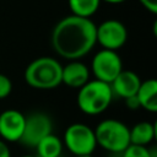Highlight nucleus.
I'll return each mask as SVG.
<instances>
[{"mask_svg": "<svg viewBox=\"0 0 157 157\" xmlns=\"http://www.w3.org/2000/svg\"><path fill=\"white\" fill-rule=\"evenodd\" d=\"M96 23L91 18L75 15L61 18L52 31V47L54 52L69 60H78L87 55L97 44Z\"/></svg>", "mask_w": 157, "mask_h": 157, "instance_id": "obj_1", "label": "nucleus"}, {"mask_svg": "<svg viewBox=\"0 0 157 157\" xmlns=\"http://www.w3.org/2000/svg\"><path fill=\"white\" fill-rule=\"evenodd\" d=\"M63 65L52 56H39L25 69V81L36 90H53L61 85Z\"/></svg>", "mask_w": 157, "mask_h": 157, "instance_id": "obj_2", "label": "nucleus"}, {"mask_svg": "<svg viewBox=\"0 0 157 157\" xmlns=\"http://www.w3.org/2000/svg\"><path fill=\"white\" fill-rule=\"evenodd\" d=\"M113 97L110 85L94 78L88 80L78 88L76 102L82 113L87 115H98L108 109Z\"/></svg>", "mask_w": 157, "mask_h": 157, "instance_id": "obj_3", "label": "nucleus"}, {"mask_svg": "<svg viewBox=\"0 0 157 157\" xmlns=\"http://www.w3.org/2000/svg\"><path fill=\"white\" fill-rule=\"evenodd\" d=\"M97 146L112 153H121L130 145L129 128L118 119H104L96 126Z\"/></svg>", "mask_w": 157, "mask_h": 157, "instance_id": "obj_4", "label": "nucleus"}, {"mask_svg": "<svg viewBox=\"0 0 157 157\" xmlns=\"http://www.w3.org/2000/svg\"><path fill=\"white\" fill-rule=\"evenodd\" d=\"M63 144L72 156L92 155L97 147L94 130L83 123H74L65 129Z\"/></svg>", "mask_w": 157, "mask_h": 157, "instance_id": "obj_5", "label": "nucleus"}, {"mask_svg": "<svg viewBox=\"0 0 157 157\" xmlns=\"http://www.w3.org/2000/svg\"><path fill=\"white\" fill-rule=\"evenodd\" d=\"M52 132H53L52 118L47 113L33 112L26 117L23 132L18 142L26 147L34 148L43 137H45Z\"/></svg>", "mask_w": 157, "mask_h": 157, "instance_id": "obj_6", "label": "nucleus"}, {"mask_svg": "<svg viewBox=\"0 0 157 157\" xmlns=\"http://www.w3.org/2000/svg\"><path fill=\"white\" fill-rule=\"evenodd\" d=\"M91 70L94 78L110 83L123 70V61L117 50L101 49L92 58Z\"/></svg>", "mask_w": 157, "mask_h": 157, "instance_id": "obj_7", "label": "nucleus"}, {"mask_svg": "<svg viewBox=\"0 0 157 157\" xmlns=\"http://www.w3.org/2000/svg\"><path fill=\"white\" fill-rule=\"evenodd\" d=\"M96 39L103 49L118 50L128 40V29L121 21L108 18L97 26Z\"/></svg>", "mask_w": 157, "mask_h": 157, "instance_id": "obj_8", "label": "nucleus"}, {"mask_svg": "<svg viewBox=\"0 0 157 157\" xmlns=\"http://www.w3.org/2000/svg\"><path fill=\"white\" fill-rule=\"evenodd\" d=\"M26 115L17 109H6L0 113V139L5 142H18L23 128Z\"/></svg>", "mask_w": 157, "mask_h": 157, "instance_id": "obj_9", "label": "nucleus"}, {"mask_svg": "<svg viewBox=\"0 0 157 157\" xmlns=\"http://www.w3.org/2000/svg\"><path fill=\"white\" fill-rule=\"evenodd\" d=\"M109 85H110L113 96H118V97L125 99L128 97L136 94V92L141 85V78L132 70L123 69Z\"/></svg>", "mask_w": 157, "mask_h": 157, "instance_id": "obj_10", "label": "nucleus"}, {"mask_svg": "<svg viewBox=\"0 0 157 157\" xmlns=\"http://www.w3.org/2000/svg\"><path fill=\"white\" fill-rule=\"evenodd\" d=\"M90 80V69L80 60H70L61 70V83L71 87L80 88Z\"/></svg>", "mask_w": 157, "mask_h": 157, "instance_id": "obj_11", "label": "nucleus"}, {"mask_svg": "<svg viewBox=\"0 0 157 157\" xmlns=\"http://www.w3.org/2000/svg\"><path fill=\"white\" fill-rule=\"evenodd\" d=\"M136 97L140 103V108L150 113L157 112V81L155 78H148L141 81V85L136 92Z\"/></svg>", "mask_w": 157, "mask_h": 157, "instance_id": "obj_12", "label": "nucleus"}, {"mask_svg": "<svg viewBox=\"0 0 157 157\" xmlns=\"http://www.w3.org/2000/svg\"><path fill=\"white\" fill-rule=\"evenodd\" d=\"M130 144L147 147L156 137V125L150 121H140L129 128Z\"/></svg>", "mask_w": 157, "mask_h": 157, "instance_id": "obj_13", "label": "nucleus"}, {"mask_svg": "<svg viewBox=\"0 0 157 157\" xmlns=\"http://www.w3.org/2000/svg\"><path fill=\"white\" fill-rule=\"evenodd\" d=\"M37 157H61L64 151V144L55 134H49L43 137L34 147Z\"/></svg>", "mask_w": 157, "mask_h": 157, "instance_id": "obj_14", "label": "nucleus"}, {"mask_svg": "<svg viewBox=\"0 0 157 157\" xmlns=\"http://www.w3.org/2000/svg\"><path fill=\"white\" fill-rule=\"evenodd\" d=\"M71 15L91 18L99 9L101 0H67Z\"/></svg>", "mask_w": 157, "mask_h": 157, "instance_id": "obj_15", "label": "nucleus"}, {"mask_svg": "<svg viewBox=\"0 0 157 157\" xmlns=\"http://www.w3.org/2000/svg\"><path fill=\"white\" fill-rule=\"evenodd\" d=\"M156 152L157 150L155 146L145 147V146H137L130 144L120 155L121 157H157Z\"/></svg>", "mask_w": 157, "mask_h": 157, "instance_id": "obj_16", "label": "nucleus"}, {"mask_svg": "<svg viewBox=\"0 0 157 157\" xmlns=\"http://www.w3.org/2000/svg\"><path fill=\"white\" fill-rule=\"evenodd\" d=\"M12 91V82L9 76L0 72V99L6 98Z\"/></svg>", "mask_w": 157, "mask_h": 157, "instance_id": "obj_17", "label": "nucleus"}, {"mask_svg": "<svg viewBox=\"0 0 157 157\" xmlns=\"http://www.w3.org/2000/svg\"><path fill=\"white\" fill-rule=\"evenodd\" d=\"M140 4L151 13H157V0H139Z\"/></svg>", "mask_w": 157, "mask_h": 157, "instance_id": "obj_18", "label": "nucleus"}, {"mask_svg": "<svg viewBox=\"0 0 157 157\" xmlns=\"http://www.w3.org/2000/svg\"><path fill=\"white\" fill-rule=\"evenodd\" d=\"M124 101H125V105L129 109H131V110H136V109L140 108V103H139V99H137L136 94L135 96H131V97H128Z\"/></svg>", "mask_w": 157, "mask_h": 157, "instance_id": "obj_19", "label": "nucleus"}, {"mask_svg": "<svg viewBox=\"0 0 157 157\" xmlns=\"http://www.w3.org/2000/svg\"><path fill=\"white\" fill-rule=\"evenodd\" d=\"M0 157H11V151L7 142H5L1 139H0Z\"/></svg>", "mask_w": 157, "mask_h": 157, "instance_id": "obj_20", "label": "nucleus"}, {"mask_svg": "<svg viewBox=\"0 0 157 157\" xmlns=\"http://www.w3.org/2000/svg\"><path fill=\"white\" fill-rule=\"evenodd\" d=\"M101 1H104V2H108V4H113V5H117V4H121L126 0H101Z\"/></svg>", "mask_w": 157, "mask_h": 157, "instance_id": "obj_21", "label": "nucleus"}, {"mask_svg": "<svg viewBox=\"0 0 157 157\" xmlns=\"http://www.w3.org/2000/svg\"><path fill=\"white\" fill-rule=\"evenodd\" d=\"M74 157H93L92 155H78V156H74Z\"/></svg>", "mask_w": 157, "mask_h": 157, "instance_id": "obj_22", "label": "nucleus"}, {"mask_svg": "<svg viewBox=\"0 0 157 157\" xmlns=\"http://www.w3.org/2000/svg\"><path fill=\"white\" fill-rule=\"evenodd\" d=\"M21 157H37V156H33V155H23Z\"/></svg>", "mask_w": 157, "mask_h": 157, "instance_id": "obj_23", "label": "nucleus"}]
</instances>
